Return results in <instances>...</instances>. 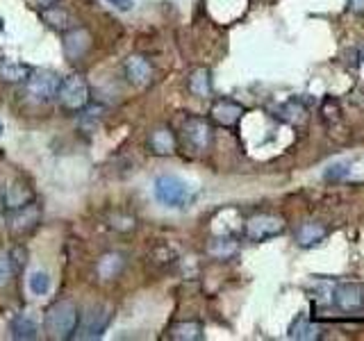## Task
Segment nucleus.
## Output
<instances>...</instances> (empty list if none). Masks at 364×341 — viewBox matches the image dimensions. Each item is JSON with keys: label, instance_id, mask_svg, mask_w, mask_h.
<instances>
[{"label": "nucleus", "instance_id": "obj_1", "mask_svg": "<svg viewBox=\"0 0 364 341\" xmlns=\"http://www.w3.org/2000/svg\"><path fill=\"white\" fill-rule=\"evenodd\" d=\"M46 332L55 341H66L77 335L80 325V310L71 301H57L53 303L43 316Z\"/></svg>", "mask_w": 364, "mask_h": 341}, {"label": "nucleus", "instance_id": "obj_2", "mask_svg": "<svg viewBox=\"0 0 364 341\" xmlns=\"http://www.w3.org/2000/svg\"><path fill=\"white\" fill-rule=\"evenodd\" d=\"M57 100H60L64 112H71V114L82 112L91 102V89L85 75H80V73L66 75L60 85V91H57Z\"/></svg>", "mask_w": 364, "mask_h": 341}, {"label": "nucleus", "instance_id": "obj_3", "mask_svg": "<svg viewBox=\"0 0 364 341\" xmlns=\"http://www.w3.org/2000/svg\"><path fill=\"white\" fill-rule=\"evenodd\" d=\"M155 200L164 207H185L191 200V189L185 180L176 175H159L153 185Z\"/></svg>", "mask_w": 364, "mask_h": 341}, {"label": "nucleus", "instance_id": "obj_4", "mask_svg": "<svg viewBox=\"0 0 364 341\" xmlns=\"http://www.w3.org/2000/svg\"><path fill=\"white\" fill-rule=\"evenodd\" d=\"M284 232V221L273 214H255L244 223V237L248 242H269L273 237H280Z\"/></svg>", "mask_w": 364, "mask_h": 341}, {"label": "nucleus", "instance_id": "obj_5", "mask_svg": "<svg viewBox=\"0 0 364 341\" xmlns=\"http://www.w3.org/2000/svg\"><path fill=\"white\" fill-rule=\"evenodd\" d=\"M28 82V94L39 100V102H50L57 98V91H60L62 77L55 71H48V68H32Z\"/></svg>", "mask_w": 364, "mask_h": 341}, {"label": "nucleus", "instance_id": "obj_6", "mask_svg": "<svg viewBox=\"0 0 364 341\" xmlns=\"http://www.w3.org/2000/svg\"><path fill=\"white\" fill-rule=\"evenodd\" d=\"M212 123L203 117H189L182 123V139L193 153H205L212 146Z\"/></svg>", "mask_w": 364, "mask_h": 341}, {"label": "nucleus", "instance_id": "obj_7", "mask_svg": "<svg viewBox=\"0 0 364 341\" xmlns=\"http://www.w3.org/2000/svg\"><path fill=\"white\" fill-rule=\"evenodd\" d=\"M5 221H7L9 234H16V237L28 234L41 223V207L32 200L28 205H23V207L7 210V219Z\"/></svg>", "mask_w": 364, "mask_h": 341}, {"label": "nucleus", "instance_id": "obj_8", "mask_svg": "<svg viewBox=\"0 0 364 341\" xmlns=\"http://www.w3.org/2000/svg\"><path fill=\"white\" fill-rule=\"evenodd\" d=\"M109 321H112L109 307H105V305H94V307H89V310L85 312V316L80 314L77 332H80V337H85V339H98V337L105 335Z\"/></svg>", "mask_w": 364, "mask_h": 341}, {"label": "nucleus", "instance_id": "obj_9", "mask_svg": "<svg viewBox=\"0 0 364 341\" xmlns=\"http://www.w3.org/2000/svg\"><path fill=\"white\" fill-rule=\"evenodd\" d=\"M123 75L132 87L144 89L153 82V64L144 55H130L123 62Z\"/></svg>", "mask_w": 364, "mask_h": 341}, {"label": "nucleus", "instance_id": "obj_10", "mask_svg": "<svg viewBox=\"0 0 364 341\" xmlns=\"http://www.w3.org/2000/svg\"><path fill=\"white\" fill-rule=\"evenodd\" d=\"M244 105L230 100V98H219L210 109V119L221 125V128H237V123L244 117Z\"/></svg>", "mask_w": 364, "mask_h": 341}, {"label": "nucleus", "instance_id": "obj_11", "mask_svg": "<svg viewBox=\"0 0 364 341\" xmlns=\"http://www.w3.org/2000/svg\"><path fill=\"white\" fill-rule=\"evenodd\" d=\"M91 45H94V39H91L89 30L77 28V26L71 28V30H66V34H64V55L71 62L82 60V57L91 50Z\"/></svg>", "mask_w": 364, "mask_h": 341}, {"label": "nucleus", "instance_id": "obj_12", "mask_svg": "<svg viewBox=\"0 0 364 341\" xmlns=\"http://www.w3.org/2000/svg\"><path fill=\"white\" fill-rule=\"evenodd\" d=\"M176 148H178V139L168 125H157V128H153L151 134H148V151L157 157L173 155Z\"/></svg>", "mask_w": 364, "mask_h": 341}, {"label": "nucleus", "instance_id": "obj_13", "mask_svg": "<svg viewBox=\"0 0 364 341\" xmlns=\"http://www.w3.org/2000/svg\"><path fill=\"white\" fill-rule=\"evenodd\" d=\"M335 303L341 312H360L364 305V289L358 282H344L335 289Z\"/></svg>", "mask_w": 364, "mask_h": 341}, {"label": "nucleus", "instance_id": "obj_14", "mask_svg": "<svg viewBox=\"0 0 364 341\" xmlns=\"http://www.w3.org/2000/svg\"><path fill=\"white\" fill-rule=\"evenodd\" d=\"M276 117L282 123L294 125V128H301V125H305L307 119H310V109H307V105L301 98H294V100L284 102V105L276 107Z\"/></svg>", "mask_w": 364, "mask_h": 341}, {"label": "nucleus", "instance_id": "obj_15", "mask_svg": "<svg viewBox=\"0 0 364 341\" xmlns=\"http://www.w3.org/2000/svg\"><path fill=\"white\" fill-rule=\"evenodd\" d=\"M9 332L11 339H18V341H30V339H37L39 335V323L37 318L28 312H21L11 318V325H9Z\"/></svg>", "mask_w": 364, "mask_h": 341}, {"label": "nucleus", "instance_id": "obj_16", "mask_svg": "<svg viewBox=\"0 0 364 341\" xmlns=\"http://www.w3.org/2000/svg\"><path fill=\"white\" fill-rule=\"evenodd\" d=\"M328 237V227L318 221H307L296 230V244L301 248H314L318 244H323V239Z\"/></svg>", "mask_w": 364, "mask_h": 341}, {"label": "nucleus", "instance_id": "obj_17", "mask_svg": "<svg viewBox=\"0 0 364 341\" xmlns=\"http://www.w3.org/2000/svg\"><path fill=\"white\" fill-rule=\"evenodd\" d=\"M237 253H239V239L230 237V234L214 237V239H210V244H208V255L212 259L228 261V259H232Z\"/></svg>", "mask_w": 364, "mask_h": 341}, {"label": "nucleus", "instance_id": "obj_18", "mask_svg": "<svg viewBox=\"0 0 364 341\" xmlns=\"http://www.w3.org/2000/svg\"><path fill=\"white\" fill-rule=\"evenodd\" d=\"M32 68L28 64H21L14 60H7V57H0V80L5 85H21L30 77Z\"/></svg>", "mask_w": 364, "mask_h": 341}, {"label": "nucleus", "instance_id": "obj_19", "mask_svg": "<svg viewBox=\"0 0 364 341\" xmlns=\"http://www.w3.org/2000/svg\"><path fill=\"white\" fill-rule=\"evenodd\" d=\"M323 332H326V330L321 325L310 321V318L303 316V314L296 318V321L291 323V328H289V337L296 339V341H316V339L323 337Z\"/></svg>", "mask_w": 364, "mask_h": 341}, {"label": "nucleus", "instance_id": "obj_20", "mask_svg": "<svg viewBox=\"0 0 364 341\" xmlns=\"http://www.w3.org/2000/svg\"><path fill=\"white\" fill-rule=\"evenodd\" d=\"M123 269H125V257L121 253H105L98 259V266H96L98 278L105 282L117 280Z\"/></svg>", "mask_w": 364, "mask_h": 341}, {"label": "nucleus", "instance_id": "obj_21", "mask_svg": "<svg viewBox=\"0 0 364 341\" xmlns=\"http://www.w3.org/2000/svg\"><path fill=\"white\" fill-rule=\"evenodd\" d=\"M5 207L7 210H16V207H23V205H28L34 200V193H32V187L28 182H11L5 191Z\"/></svg>", "mask_w": 364, "mask_h": 341}, {"label": "nucleus", "instance_id": "obj_22", "mask_svg": "<svg viewBox=\"0 0 364 341\" xmlns=\"http://www.w3.org/2000/svg\"><path fill=\"white\" fill-rule=\"evenodd\" d=\"M43 21H46V26H50L53 30H64L66 32V30L75 28V16L71 14V11H66V9L57 7V5L46 7Z\"/></svg>", "mask_w": 364, "mask_h": 341}, {"label": "nucleus", "instance_id": "obj_23", "mask_svg": "<svg viewBox=\"0 0 364 341\" xmlns=\"http://www.w3.org/2000/svg\"><path fill=\"white\" fill-rule=\"evenodd\" d=\"M187 85H189V91L193 96H198V98L212 96V73L208 71V68H196V71H191Z\"/></svg>", "mask_w": 364, "mask_h": 341}, {"label": "nucleus", "instance_id": "obj_24", "mask_svg": "<svg viewBox=\"0 0 364 341\" xmlns=\"http://www.w3.org/2000/svg\"><path fill=\"white\" fill-rule=\"evenodd\" d=\"M168 337L176 341H200L203 335V325L198 321H178L171 325Z\"/></svg>", "mask_w": 364, "mask_h": 341}, {"label": "nucleus", "instance_id": "obj_25", "mask_svg": "<svg viewBox=\"0 0 364 341\" xmlns=\"http://www.w3.org/2000/svg\"><path fill=\"white\" fill-rule=\"evenodd\" d=\"M105 221H107V225L112 227L114 232H121V234H128V232H132L134 227H136L134 216L125 214V212H107Z\"/></svg>", "mask_w": 364, "mask_h": 341}, {"label": "nucleus", "instance_id": "obj_26", "mask_svg": "<svg viewBox=\"0 0 364 341\" xmlns=\"http://www.w3.org/2000/svg\"><path fill=\"white\" fill-rule=\"evenodd\" d=\"M28 287L34 296H46L50 291V276L43 271H34L28 278Z\"/></svg>", "mask_w": 364, "mask_h": 341}, {"label": "nucleus", "instance_id": "obj_27", "mask_svg": "<svg viewBox=\"0 0 364 341\" xmlns=\"http://www.w3.org/2000/svg\"><path fill=\"white\" fill-rule=\"evenodd\" d=\"M14 276H16V271H14V266H11L9 255H0V289L7 287Z\"/></svg>", "mask_w": 364, "mask_h": 341}, {"label": "nucleus", "instance_id": "obj_28", "mask_svg": "<svg viewBox=\"0 0 364 341\" xmlns=\"http://www.w3.org/2000/svg\"><path fill=\"white\" fill-rule=\"evenodd\" d=\"M346 175H348V162H335V164H330L323 170V178L330 180V182L341 180V178H346Z\"/></svg>", "mask_w": 364, "mask_h": 341}, {"label": "nucleus", "instance_id": "obj_29", "mask_svg": "<svg viewBox=\"0 0 364 341\" xmlns=\"http://www.w3.org/2000/svg\"><path fill=\"white\" fill-rule=\"evenodd\" d=\"M9 261H11V266H14V271H23V266H26V261H28V250L23 248V246H14L9 250Z\"/></svg>", "mask_w": 364, "mask_h": 341}, {"label": "nucleus", "instance_id": "obj_30", "mask_svg": "<svg viewBox=\"0 0 364 341\" xmlns=\"http://www.w3.org/2000/svg\"><path fill=\"white\" fill-rule=\"evenodd\" d=\"M107 3L112 5V7H117V9H121V11H130L132 9V0H107Z\"/></svg>", "mask_w": 364, "mask_h": 341}, {"label": "nucleus", "instance_id": "obj_31", "mask_svg": "<svg viewBox=\"0 0 364 341\" xmlns=\"http://www.w3.org/2000/svg\"><path fill=\"white\" fill-rule=\"evenodd\" d=\"M348 7L353 14H364V0H348Z\"/></svg>", "mask_w": 364, "mask_h": 341}, {"label": "nucleus", "instance_id": "obj_32", "mask_svg": "<svg viewBox=\"0 0 364 341\" xmlns=\"http://www.w3.org/2000/svg\"><path fill=\"white\" fill-rule=\"evenodd\" d=\"M34 3H37L39 7H53V5H57V3H60V0H34Z\"/></svg>", "mask_w": 364, "mask_h": 341}, {"label": "nucleus", "instance_id": "obj_33", "mask_svg": "<svg viewBox=\"0 0 364 341\" xmlns=\"http://www.w3.org/2000/svg\"><path fill=\"white\" fill-rule=\"evenodd\" d=\"M0 134H3V121H0Z\"/></svg>", "mask_w": 364, "mask_h": 341}, {"label": "nucleus", "instance_id": "obj_34", "mask_svg": "<svg viewBox=\"0 0 364 341\" xmlns=\"http://www.w3.org/2000/svg\"><path fill=\"white\" fill-rule=\"evenodd\" d=\"M0 30H3V18H0Z\"/></svg>", "mask_w": 364, "mask_h": 341}]
</instances>
